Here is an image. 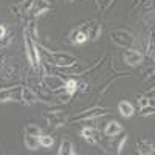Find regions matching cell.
<instances>
[{
    "mask_svg": "<svg viewBox=\"0 0 155 155\" xmlns=\"http://www.w3.org/2000/svg\"><path fill=\"white\" fill-rule=\"evenodd\" d=\"M88 41L87 39V34L81 31V28H76L70 33V39H68V42L73 44V45H82Z\"/></svg>",
    "mask_w": 155,
    "mask_h": 155,
    "instance_id": "5bb4252c",
    "label": "cell"
},
{
    "mask_svg": "<svg viewBox=\"0 0 155 155\" xmlns=\"http://www.w3.org/2000/svg\"><path fill=\"white\" fill-rule=\"evenodd\" d=\"M152 99V98H150ZM149 104V98H146V96H141L140 98V107H144V106H147Z\"/></svg>",
    "mask_w": 155,
    "mask_h": 155,
    "instance_id": "f546056e",
    "label": "cell"
},
{
    "mask_svg": "<svg viewBox=\"0 0 155 155\" xmlns=\"http://www.w3.org/2000/svg\"><path fill=\"white\" fill-rule=\"evenodd\" d=\"M112 2H113V0H98V5H99V8H101V9H106Z\"/></svg>",
    "mask_w": 155,
    "mask_h": 155,
    "instance_id": "4316f807",
    "label": "cell"
},
{
    "mask_svg": "<svg viewBox=\"0 0 155 155\" xmlns=\"http://www.w3.org/2000/svg\"><path fill=\"white\" fill-rule=\"evenodd\" d=\"M22 90H23V85L20 84L0 88V102H8V101L22 102Z\"/></svg>",
    "mask_w": 155,
    "mask_h": 155,
    "instance_id": "3957f363",
    "label": "cell"
},
{
    "mask_svg": "<svg viewBox=\"0 0 155 155\" xmlns=\"http://www.w3.org/2000/svg\"><path fill=\"white\" fill-rule=\"evenodd\" d=\"M81 135L88 144H99L102 141V138H104V134L99 132L98 127H84Z\"/></svg>",
    "mask_w": 155,
    "mask_h": 155,
    "instance_id": "52a82bcc",
    "label": "cell"
},
{
    "mask_svg": "<svg viewBox=\"0 0 155 155\" xmlns=\"http://www.w3.org/2000/svg\"><path fill=\"white\" fill-rule=\"evenodd\" d=\"M51 8V3L48 0H33V5H31V11H30V17L36 19L42 14V12L48 11Z\"/></svg>",
    "mask_w": 155,
    "mask_h": 155,
    "instance_id": "30bf717a",
    "label": "cell"
},
{
    "mask_svg": "<svg viewBox=\"0 0 155 155\" xmlns=\"http://www.w3.org/2000/svg\"><path fill=\"white\" fill-rule=\"evenodd\" d=\"M12 37H14V34H12V31H9V30H8L6 36H5V37L2 39V41H0V47H3V48H5V47H8V45H9V42L12 41Z\"/></svg>",
    "mask_w": 155,
    "mask_h": 155,
    "instance_id": "484cf974",
    "label": "cell"
},
{
    "mask_svg": "<svg viewBox=\"0 0 155 155\" xmlns=\"http://www.w3.org/2000/svg\"><path fill=\"white\" fill-rule=\"evenodd\" d=\"M39 143H41V147H51L54 143V140L53 137H50V135H39Z\"/></svg>",
    "mask_w": 155,
    "mask_h": 155,
    "instance_id": "7402d4cb",
    "label": "cell"
},
{
    "mask_svg": "<svg viewBox=\"0 0 155 155\" xmlns=\"http://www.w3.org/2000/svg\"><path fill=\"white\" fill-rule=\"evenodd\" d=\"M39 50L45 54V62L51 64L54 67H68V65H73V64L78 62L76 56L65 53V51H50L48 53L45 48H41V45H39Z\"/></svg>",
    "mask_w": 155,
    "mask_h": 155,
    "instance_id": "6da1fadb",
    "label": "cell"
},
{
    "mask_svg": "<svg viewBox=\"0 0 155 155\" xmlns=\"http://www.w3.org/2000/svg\"><path fill=\"white\" fill-rule=\"evenodd\" d=\"M65 2H67V3H73V2H74V0H65Z\"/></svg>",
    "mask_w": 155,
    "mask_h": 155,
    "instance_id": "4dcf8cb0",
    "label": "cell"
},
{
    "mask_svg": "<svg viewBox=\"0 0 155 155\" xmlns=\"http://www.w3.org/2000/svg\"><path fill=\"white\" fill-rule=\"evenodd\" d=\"M34 102H37V95L31 87H23L22 90V104H27V106H33Z\"/></svg>",
    "mask_w": 155,
    "mask_h": 155,
    "instance_id": "7c38bea8",
    "label": "cell"
},
{
    "mask_svg": "<svg viewBox=\"0 0 155 155\" xmlns=\"http://www.w3.org/2000/svg\"><path fill=\"white\" fill-rule=\"evenodd\" d=\"M120 132H123V126H121L118 121H110V123H107V126H106V129H104V135H106V137H113V135L120 134Z\"/></svg>",
    "mask_w": 155,
    "mask_h": 155,
    "instance_id": "ac0fdd59",
    "label": "cell"
},
{
    "mask_svg": "<svg viewBox=\"0 0 155 155\" xmlns=\"http://www.w3.org/2000/svg\"><path fill=\"white\" fill-rule=\"evenodd\" d=\"M65 88L68 90V92L74 93L76 90H78V81L76 79H67L65 81Z\"/></svg>",
    "mask_w": 155,
    "mask_h": 155,
    "instance_id": "d4e9b609",
    "label": "cell"
},
{
    "mask_svg": "<svg viewBox=\"0 0 155 155\" xmlns=\"http://www.w3.org/2000/svg\"><path fill=\"white\" fill-rule=\"evenodd\" d=\"M6 33H8V28L5 27V25H0V41L6 36Z\"/></svg>",
    "mask_w": 155,
    "mask_h": 155,
    "instance_id": "f1b7e54d",
    "label": "cell"
},
{
    "mask_svg": "<svg viewBox=\"0 0 155 155\" xmlns=\"http://www.w3.org/2000/svg\"><path fill=\"white\" fill-rule=\"evenodd\" d=\"M0 74H3L2 81H12V79H16V78L19 76V65H17V64H14V65H6V67H3V70H2Z\"/></svg>",
    "mask_w": 155,
    "mask_h": 155,
    "instance_id": "4fadbf2b",
    "label": "cell"
},
{
    "mask_svg": "<svg viewBox=\"0 0 155 155\" xmlns=\"http://www.w3.org/2000/svg\"><path fill=\"white\" fill-rule=\"evenodd\" d=\"M25 134L27 135H41V127H39L37 124H28L27 127H25Z\"/></svg>",
    "mask_w": 155,
    "mask_h": 155,
    "instance_id": "603a6c76",
    "label": "cell"
},
{
    "mask_svg": "<svg viewBox=\"0 0 155 155\" xmlns=\"http://www.w3.org/2000/svg\"><path fill=\"white\" fill-rule=\"evenodd\" d=\"M23 143H25V147L30 149V150H37L39 147H41V143H39V137L37 135H27L25 134Z\"/></svg>",
    "mask_w": 155,
    "mask_h": 155,
    "instance_id": "e0dca14e",
    "label": "cell"
},
{
    "mask_svg": "<svg viewBox=\"0 0 155 155\" xmlns=\"http://www.w3.org/2000/svg\"><path fill=\"white\" fill-rule=\"evenodd\" d=\"M34 92H36V95H37V99H41V101H45V102H50L51 101V92L44 85V82H41V84H37L34 88Z\"/></svg>",
    "mask_w": 155,
    "mask_h": 155,
    "instance_id": "9a60e30c",
    "label": "cell"
},
{
    "mask_svg": "<svg viewBox=\"0 0 155 155\" xmlns=\"http://www.w3.org/2000/svg\"><path fill=\"white\" fill-rule=\"evenodd\" d=\"M58 153H59V155H74L76 150H74L73 143H71L70 140H67V138L62 140V143H61V147H59Z\"/></svg>",
    "mask_w": 155,
    "mask_h": 155,
    "instance_id": "d6986e66",
    "label": "cell"
},
{
    "mask_svg": "<svg viewBox=\"0 0 155 155\" xmlns=\"http://www.w3.org/2000/svg\"><path fill=\"white\" fill-rule=\"evenodd\" d=\"M153 113H155V107L152 104H147L144 107H141V110H140L141 116H147V115H153Z\"/></svg>",
    "mask_w": 155,
    "mask_h": 155,
    "instance_id": "cb8c5ba5",
    "label": "cell"
},
{
    "mask_svg": "<svg viewBox=\"0 0 155 155\" xmlns=\"http://www.w3.org/2000/svg\"><path fill=\"white\" fill-rule=\"evenodd\" d=\"M5 59H6V54L5 53H0V73H2V70L5 67Z\"/></svg>",
    "mask_w": 155,
    "mask_h": 155,
    "instance_id": "83f0119b",
    "label": "cell"
},
{
    "mask_svg": "<svg viewBox=\"0 0 155 155\" xmlns=\"http://www.w3.org/2000/svg\"><path fill=\"white\" fill-rule=\"evenodd\" d=\"M81 31L87 34V39L88 41H96V39L99 37L101 34V25L96 22V20H90L87 23H84L82 27H81Z\"/></svg>",
    "mask_w": 155,
    "mask_h": 155,
    "instance_id": "9c48e42d",
    "label": "cell"
},
{
    "mask_svg": "<svg viewBox=\"0 0 155 155\" xmlns=\"http://www.w3.org/2000/svg\"><path fill=\"white\" fill-rule=\"evenodd\" d=\"M124 61L129 64V65H140L143 62V54L140 51L134 50V48H126L124 50Z\"/></svg>",
    "mask_w": 155,
    "mask_h": 155,
    "instance_id": "8fae6325",
    "label": "cell"
},
{
    "mask_svg": "<svg viewBox=\"0 0 155 155\" xmlns=\"http://www.w3.org/2000/svg\"><path fill=\"white\" fill-rule=\"evenodd\" d=\"M109 113V109L106 107H92V109H88L85 112H81L79 115H76L73 121H81V120H88V118H101V116H104Z\"/></svg>",
    "mask_w": 155,
    "mask_h": 155,
    "instance_id": "ba28073f",
    "label": "cell"
},
{
    "mask_svg": "<svg viewBox=\"0 0 155 155\" xmlns=\"http://www.w3.org/2000/svg\"><path fill=\"white\" fill-rule=\"evenodd\" d=\"M137 152L140 155H152L155 152V149H153L152 143H149V141H146V140H140L137 143Z\"/></svg>",
    "mask_w": 155,
    "mask_h": 155,
    "instance_id": "2e32d148",
    "label": "cell"
},
{
    "mask_svg": "<svg viewBox=\"0 0 155 155\" xmlns=\"http://www.w3.org/2000/svg\"><path fill=\"white\" fill-rule=\"evenodd\" d=\"M118 112H120L123 116L129 118V116L134 115L135 109H134V106H132L129 101H120V104H118Z\"/></svg>",
    "mask_w": 155,
    "mask_h": 155,
    "instance_id": "ffe728a7",
    "label": "cell"
},
{
    "mask_svg": "<svg viewBox=\"0 0 155 155\" xmlns=\"http://www.w3.org/2000/svg\"><path fill=\"white\" fill-rule=\"evenodd\" d=\"M44 118L47 120L48 123V127H61L64 124H67L68 123V116L65 112H62V110H51V112H45L44 113Z\"/></svg>",
    "mask_w": 155,
    "mask_h": 155,
    "instance_id": "277c9868",
    "label": "cell"
},
{
    "mask_svg": "<svg viewBox=\"0 0 155 155\" xmlns=\"http://www.w3.org/2000/svg\"><path fill=\"white\" fill-rule=\"evenodd\" d=\"M56 95V99L59 102H62V104H67V102H70V99L73 98V93L68 92L67 88H62V90H58V92H54Z\"/></svg>",
    "mask_w": 155,
    "mask_h": 155,
    "instance_id": "44dd1931",
    "label": "cell"
},
{
    "mask_svg": "<svg viewBox=\"0 0 155 155\" xmlns=\"http://www.w3.org/2000/svg\"><path fill=\"white\" fill-rule=\"evenodd\" d=\"M126 134L124 132H120V134H116V135H113V137H106L104 135V138H102V141H101V146L104 147V150L106 152H110V153H120L121 152V149H123V146H124V143H126Z\"/></svg>",
    "mask_w": 155,
    "mask_h": 155,
    "instance_id": "7a4b0ae2",
    "label": "cell"
},
{
    "mask_svg": "<svg viewBox=\"0 0 155 155\" xmlns=\"http://www.w3.org/2000/svg\"><path fill=\"white\" fill-rule=\"evenodd\" d=\"M110 37H112V41L118 47H121V48H132L134 47V42H135L134 36L129 33V31H124V30L113 31L110 34Z\"/></svg>",
    "mask_w": 155,
    "mask_h": 155,
    "instance_id": "8992f818",
    "label": "cell"
},
{
    "mask_svg": "<svg viewBox=\"0 0 155 155\" xmlns=\"http://www.w3.org/2000/svg\"><path fill=\"white\" fill-rule=\"evenodd\" d=\"M42 82L50 92H53V93L58 92V90L65 88V79H62V78L56 73H45L42 76Z\"/></svg>",
    "mask_w": 155,
    "mask_h": 155,
    "instance_id": "5b68a950",
    "label": "cell"
}]
</instances>
